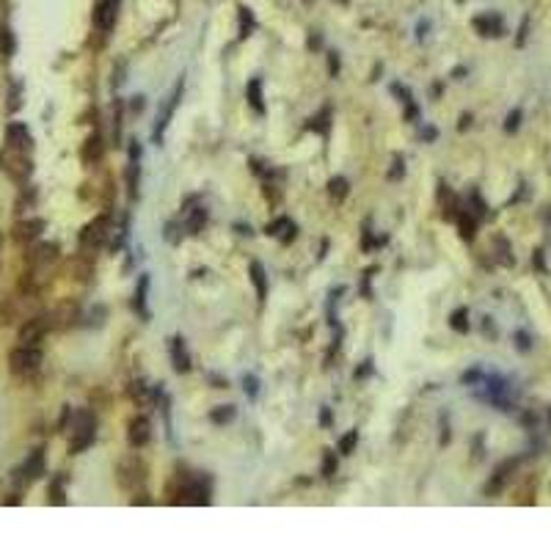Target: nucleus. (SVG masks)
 Here are the masks:
<instances>
[{
  "mask_svg": "<svg viewBox=\"0 0 551 551\" xmlns=\"http://www.w3.org/2000/svg\"><path fill=\"white\" fill-rule=\"evenodd\" d=\"M91 441H94V416L88 411H78L72 416V444H69V450L83 452Z\"/></svg>",
  "mask_w": 551,
  "mask_h": 551,
  "instance_id": "1",
  "label": "nucleus"
},
{
  "mask_svg": "<svg viewBox=\"0 0 551 551\" xmlns=\"http://www.w3.org/2000/svg\"><path fill=\"white\" fill-rule=\"evenodd\" d=\"M251 281H254V287H256L259 301H265V295H268V284H265V270H262V265H259V262H251Z\"/></svg>",
  "mask_w": 551,
  "mask_h": 551,
  "instance_id": "16",
  "label": "nucleus"
},
{
  "mask_svg": "<svg viewBox=\"0 0 551 551\" xmlns=\"http://www.w3.org/2000/svg\"><path fill=\"white\" fill-rule=\"evenodd\" d=\"M339 72V58H336V53H331V75H336Z\"/></svg>",
  "mask_w": 551,
  "mask_h": 551,
  "instance_id": "35",
  "label": "nucleus"
},
{
  "mask_svg": "<svg viewBox=\"0 0 551 551\" xmlns=\"http://www.w3.org/2000/svg\"><path fill=\"white\" fill-rule=\"evenodd\" d=\"M130 108H133L135 113H141V110H144V97H133V102H130Z\"/></svg>",
  "mask_w": 551,
  "mask_h": 551,
  "instance_id": "34",
  "label": "nucleus"
},
{
  "mask_svg": "<svg viewBox=\"0 0 551 551\" xmlns=\"http://www.w3.org/2000/svg\"><path fill=\"white\" fill-rule=\"evenodd\" d=\"M44 229V221H25V224H17V240H33Z\"/></svg>",
  "mask_w": 551,
  "mask_h": 551,
  "instance_id": "17",
  "label": "nucleus"
},
{
  "mask_svg": "<svg viewBox=\"0 0 551 551\" xmlns=\"http://www.w3.org/2000/svg\"><path fill=\"white\" fill-rule=\"evenodd\" d=\"M518 347H524V350L529 347V342H527V334H518Z\"/></svg>",
  "mask_w": 551,
  "mask_h": 551,
  "instance_id": "36",
  "label": "nucleus"
},
{
  "mask_svg": "<svg viewBox=\"0 0 551 551\" xmlns=\"http://www.w3.org/2000/svg\"><path fill=\"white\" fill-rule=\"evenodd\" d=\"M287 224H290L287 218H279L276 224H270V227H268V235H279V229H287Z\"/></svg>",
  "mask_w": 551,
  "mask_h": 551,
  "instance_id": "33",
  "label": "nucleus"
},
{
  "mask_svg": "<svg viewBox=\"0 0 551 551\" xmlns=\"http://www.w3.org/2000/svg\"><path fill=\"white\" fill-rule=\"evenodd\" d=\"M144 479H147V466L138 461V455H130V458H124L119 463V482H122V488L135 491Z\"/></svg>",
  "mask_w": 551,
  "mask_h": 551,
  "instance_id": "4",
  "label": "nucleus"
},
{
  "mask_svg": "<svg viewBox=\"0 0 551 551\" xmlns=\"http://www.w3.org/2000/svg\"><path fill=\"white\" fill-rule=\"evenodd\" d=\"M88 147H85V160H99V155H102V144H99V135H91L88 141H85Z\"/></svg>",
  "mask_w": 551,
  "mask_h": 551,
  "instance_id": "25",
  "label": "nucleus"
},
{
  "mask_svg": "<svg viewBox=\"0 0 551 551\" xmlns=\"http://www.w3.org/2000/svg\"><path fill=\"white\" fill-rule=\"evenodd\" d=\"M242 384H245V394L254 400V397H256V378H254V375H245Z\"/></svg>",
  "mask_w": 551,
  "mask_h": 551,
  "instance_id": "30",
  "label": "nucleus"
},
{
  "mask_svg": "<svg viewBox=\"0 0 551 551\" xmlns=\"http://www.w3.org/2000/svg\"><path fill=\"white\" fill-rule=\"evenodd\" d=\"M8 364H11V372L28 375V372L39 370V364H42V350L33 347V345H22V347H17V350L8 356Z\"/></svg>",
  "mask_w": 551,
  "mask_h": 551,
  "instance_id": "2",
  "label": "nucleus"
},
{
  "mask_svg": "<svg viewBox=\"0 0 551 551\" xmlns=\"http://www.w3.org/2000/svg\"><path fill=\"white\" fill-rule=\"evenodd\" d=\"M108 235H110V218H108V215H99V218H94V221L83 229L80 240H83V245H88V248H99V245L108 240Z\"/></svg>",
  "mask_w": 551,
  "mask_h": 551,
  "instance_id": "5",
  "label": "nucleus"
},
{
  "mask_svg": "<svg viewBox=\"0 0 551 551\" xmlns=\"http://www.w3.org/2000/svg\"><path fill=\"white\" fill-rule=\"evenodd\" d=\"M179 97H182V80L174 85V91L163 99V105H160L158 110V122H155V130H152V141L160 144L163 141V135H165V127H168V122H171V116H174V110H176V102H179Z\"/></svg>",
  "mask_w": 551,
  "mask_h": 551,
  "instance_id": "3",
  "label": "nucleus"
},
{
  "mask_svg": "<svg viewBox=\"0 0 551 551\" xmlns=\"http://www.w3.org/2000/svg\"><path fill=\"white\" fill-rule=\"evenodd\" d=\"M204 224H207V210H204V207H196V210L190 213V218H188V232H190V235H199Z\"/></svg>",
  "mask_w": 551,
  "mask_h": 551,
  "instance_id": "19",
  "label": "nucleus"
},
{
  "mask_svg": "<svg viewBox=\"0 0 551 551\" xmlns=\"http://www.w3.org/2000/svg\"><path fill=\"white\" fill-rule=\"evenodd\" d=\"M116 0H99L97 6H94V25L99 28V31H110L113 25H116Z\"/></svg>",
  "mask_w": 551,
  "mask_h": 551,
  "instance_id": "6",
  "label": "nucleus"
},
{
  "mask_svg": "<svg viewBox=\"0 0 551 551\" xmlns=\"http://www.w3.org/2000/svg\"><path fill=\"white\" fill-rule=\"evenodd\" d=\"M240 36H248V31H251V25H254V19H251V14H248V8H240Z\"/></svg>",
  "mask_w": 551,
  "mask_h": 551,
  "instance_id": "28",
  "label": "nucleus"
},
{
  "mask_svg": "<svg viewBox=\"0 0 551 551\" xmlns=\"http://www.w3.org/2000/svg\"><path fill=\"white\" fill-rule=\"evenodd\" d=\"M518 122H521V110H513V113L507 116V124H504V130H507V133L518 130Z\"/></svg>",
  "mask_w": 551,
  "mask_h": 551,
  "instance_id": "29",
  "label": "nucleus"
},
{
  "mask_svg": "<svg viewBox=\"0 0 551 551\" xmlns=\"http://www.w3.org/2000/svg\"><path fill=\"white\" fill-rule=\"evenodd\" d=\"M6 141H8L14 149H28V147H31V133H28L25 124H8Z\"/></svg>",
  "mask_w": 551,
  "mask_h": 551,
  "instance_id": "9",
  "label": "nucleus"
},
{
  "mask_svg": "<svg viewBox=\"0 0 551 551\" xmlns=\"http://www.w3.org/2000/svg\"><path fill=\"white\" fill-rule=\"evenodd\" d=\"M11 53H14V36H11L8 28H3V31H0V56L8 58Z\"/></svg>",
  "mask_w": 551,
  "mask_h": 551,
  "instance_id": "24",
  "label": "nucleus"
},
{
  "mask_svg": "<svg viewBox=\"0 0 551 551\" xmlns=\"http://www.w3.org/2000/svg\"><path fill=\"white\" fill-rule=\"evenodd\" d=\"M516 463H518V461H507V463H502V466L496 469L493 479H491V482H488V488H485V493H488V496H496V493L502 491V485L507 482V477H510V472L516 469Z\"/></svg>",
  "mask_w": 551,
  "mask_h": 551,
  "instance_id": "10",
  "label": "nucleus"
},
{
  "mask_svg": "<svg viewBox=\"0 0 551 551\" xmlns=\"http://www.w3.org/2000/svg\"><path fill=\"white\" fill-rule=\"evenodd\" d=\"M44 328H47V325H44V320H31V322L19 331V342H22V345H36V342L42 339Z\"/></svg>",
  "mask_w": 551,
  "mask_h": 551,
  "instance_id": "11",
  "label": "nucleus"
},
{
  "mask_svg": "<svg viewBox=\"0 0 551 551\" xmlns=\"http://www.w3.org/2000/svg\"><path fill=\"white\" fill-rule=\"evenodd\" d=\"M245 97H248L251 108L262 116V113H265V102H262V80L259 78L248 80V85H245Z\"/></svg>",
  "mask_w": 551,
  "mask_h": 551,
  "instance_id": "13",
  "label": "nucleus"
},
{
  "mask_svg": "<svg viewBox=\"0 0 551 551\" xmlns=\"http://www.w3.org/2000/svg\"><path fill=\"white\" fill-rule=\"evenodd\" d=\"M474 25H477V31L482 33V36H502V19L499 17H477L474 19Z\"/></svg>",
  "mask_w": 551,
  "mask_h": 551,
  "instance_id": "14",
  "label": "nucleus"
},
{
  "mask_svg": "<svg viewBox=\"0 0 551 551\" xmlns=\"http://www.w3.org/2000/svg\"><path fill=\"white\" fill-rule=\"evenodd\" d=\"M171 359H174V370H176V372H188L190 359H188V350H185V345H182L179 336L171 339Z\"/></svg>",
  "mask_w": 551,
  "mask_h": 551,
  "instance_id": "12",
  "label": "nucleus"
},
{
  "mask_svg": "<svg viewBox=\"0 0 551 551\" xmlns=\"http://www.w3.org/2000/svg\"><path fill=\"white\" fill-rule=\"evenodd\" d=\"M182 499L188 504H207L210 502V488L204 485V479H190L185 488H182Z\"/></svg>",
  "mask_w": 551,
  "mask_h": 551,
  "instance_id": "8",
  "label": "nucleus"
},
{
  "mask_svg": "<svg viewBox=\"0 0 551 551\" xmlns=\"http://www.w3.org/2000/svg\"><path fill=\"white\" fill-rule=\"evenodd\" d=\"M400 174H405V163H402V158H394V168L389 171V179H400Z\"/></svg>",
  "mask_w": 551,
  "mask_h": 551,
  "instance_id": "31",
  "label": "nucleus"
},
{
  "mask_svg": "<svg viewBox=\"0 0 551 551\" xmlns=\"http://www.w3.org/2000/svg\"><path fill=\"white\" fill-rule=\"evenodd\" d=\"M42 474H44V452L36 450V452L28 458V463H25V477H28V479H36V477H42Z\"/></svg>",
  "mask_w": 551,
  "mask_h": 551,
  "instance_id": "15",
  "label": "nucleus"
},
{
  "mask_svg": "<svg viewBox=\"0 0 551 551\" xmlns=\"http://www.w3.org/2000/svg\"><path fill=\"white\" fill-rule=\"evenodd\" d=\"M210 419H213L215 425H227V422L235 419V408H232V405H221V408H215V411L210 413Z\"/></svg>",
  "mask_w": 551,
  "mask_h": 551,
  "instance_id": "22",
  "label": "nucleus"
},
{
  "mask_svg": "<svg viewBox=\"0 0 551 551\" xmlns=\"http://www.w3.org/2000/svg\"><path fill=\"white\" fill-rule=\"evenodd\" d=\"M147 287H149V279H147V276H141V287L135 290V309H138L144 317H149L147 306H144V301H147Z\"/></svg>",
  "mask_w": 551,
  "mask_h": 551,
  "instance_id": "23",
  "label": "nucleus"
},
{
  "mask_svg": "<svg viewBox=\"0 0 551 551\" xmlns=\"http://www.w3.org/2000/svg\"><path fill=\"white\" fill-rule=\"evenodd\" d=\"M472 204H474V218H482L485 215V204H482V199L477 193H472Z\"/></svg>",
  "mask_w": 551,
  "mask_h": 551,
  "instance_id": "32",
  "label": "nucleus"
},
{
  "mask_svg": "<svg viewBox=\"0 0 551 551\" xmlns=\"http://www.w3.org/2000/svg\"><path fill=\"white\" fill-rule=\"evenodd\" d=\"M356 444H359V430H350V433H347V436H345V438L339 441V450H342L345 455H350Z\"/></svg>",
  "mask_w": 551,
  "mask_h": 551,
  "instance_id": "26",
  "label": "nucleus"
},
{
  "mask_svg": "<svg viewBox=\"0 0 551 551\" xmlns=\"http://www.w3.org/2000/svg\"><path fill=\"white\" fill-rule=\"evenodd\" d=\"M328 193H331L336 202H342V199L347 196V179H342V176H334V179L328 182Z\"/></svg>",
  "mask_w": 551,
  "mask_h": 551,
  "instance_id": "21",
  "label": "nucleus"
},
{
  "mask_svg": "<svg viewBox=\"0 0 551 551\" xmlns=\"http://www.w3.org/2000/svg\"><path fill=\"white\" fill-rule=\"evenodd\" d=\"M455 221H458L461 237H463V240H472L474 232H477V218H472V215H469V210H463V213H461Z\"/></svg>",
  "mask_w": 551,
  "mask_h": 551,
  "instance_id": "18",
  "label": "nucleus"
},
{
  "mask_svg": "<svg viewBox=\"0 0 551 551\" xmlns=\"http://www.w3.org/2000/svg\"><path fill=\"white\" fill-rule=\"evenodd\" d=\"M450 325H452L458 334H469V309H466V306L455 309V312H452V320H450Z\"/></svg>",
  "mask_w": 551,
  "mask_h": 551,
  "instance_id": "20",
  "label": "nucleus"
},
{
  "mask_svg": "<svg viewBox=\"0 0 551 551\" xmlns=\"http://www.w3.org/2000/svg\"><path fill=\"white\" fill-rule=\"evenodd\" d=\"M320 419H322V425H328V422H331V413H328V408L322 411V416H320Z\"/></svg>",
  "mask_w": 551,
  "mask_h": 551,
  "instance_id": "37",
  "label": "nucleus"
},
{
  "mask_svg": "<svg viewBox=\"0 0 551 551\" xmlns=\"http://www.w3.org/2000/svg\"><path fill=\"white\" fill-rule=\"evenodd\" d=\"M149 436H152V425H149V419H147V416H135V419L130 422V433H127L130 444L138 450V447H144V444L149 441Z\"/></svg>",
  "mask_w": 551,
  "mask_h": 551,
  "instance_id": "7",
  "label": "nucleus"
},
{
  "mask_svg": "<svg viewBox=\"0 0 551 551\" xmlns=\"http://www.w3.org/2000/svg\"><path fill=\"white\" fill-rule=\"evenodd\" d=\"M334 474H336V455L325 452L322 455V477H334Z\"/></svg>",
  "mask_w": 551,
  "mask_h": 551,
  "instance_id": "27",
  "label": "nucleus"
}]
</instances>
